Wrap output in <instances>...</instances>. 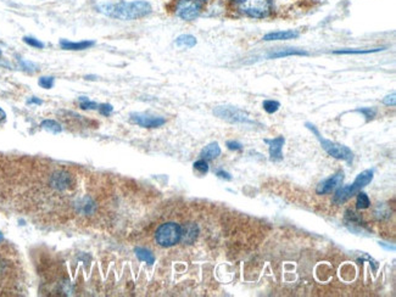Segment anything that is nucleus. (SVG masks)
<instances>
[{
	"mask_svg": "<svg viewBox=\"0 0 396 297\" xmlns=\"http://www.w3.org/2000/svg\"><path fill=\"white\" fill-rule=\"evenodd\" d=\"M3 242V241H2ZM0 242V292L15 295L22 281V266L17 251Z\"/></svg>",
	"mask_w": 396,
	"mask_h": 297,
	"instance_id": "1",
	"label": "nucleus"
},
{
	"mask_svg": "<svg viewBox=\"0 0 396 297\" xmlns=\"http://www.w3.org/2000/svg\"><path fill=\"white\" fill-rule=\"evenodd\" d=\"M100 13L109 17H114L118 20H137L148 16L151 14L152 8L148 2L144 0H136L130 3H117V4H104L99 7Z\"/></svg>",
	"mask_w": 396,
	"mask_h": 297,
	"instance_id": "2",
	"label": "nucleus"
},
{
	"mask_svg": "<svg viewBox=\"0 0 396 297\" xmlns=\"http://www.w3.org/2000/svg\"><path fill=\"white\" fill-rule=\"evenodd\" d=\"M228 4L233 10L251 19H265L273 11V0H228Z\"/></svg>",
	"mask_w": 396,
	"mask_h": 297,
	"instance_id": "3",
	"label": "nucleus"
},
{
	"mask_svg": "<svg viewBox=\"0 0 396 297\" xmlns=\"http://www.w3.org/2000/svg\"><path fill=\"white\" fill-rule=\"evenodd\" d=\"M373 178H374L373 169H366V171L361 172V173L356 177V179L353 180L352 184L339 188V189L335 192L333 202L337 205H341L344 204V202H346L347 200L351 199L353 195H356L358 192H361L365 187H367L368 184L373 180Z\"/></svg>",
	"mask_w": 396,
	"mask_h": 297,
	"instance_id": "4",
	"label": "nucleus"
},
{
	"mask_svg": "<svg viewBox=\"0 0 396 297\" xmlns=\"http://www.w3.org/2000/svg\"><path fill=\"white\" fill-rule=\"evenodd\" d=\"M305 126H306L307 129H310L311 132L316 135L317 140L321 142L323 150H324L329 156L334 157V159L337 160H343V161H345L347 163H352L353 153L351 151V148L345 146V145L338 144V142L323 138L321 133L318 132V129H317L312 123H306Z\"/></svg>",
	"mask_w": 396,
	"mask_h": 297,
	"instance_id": "5",
	"label": "nucleus"
},
{
	"mask_svg": "<svg viewBox=\"0 0 396 297\" xmlns=\"http://www.w3.org/2000/svg\"><path fill=\"white\" fill-rule=\"evenodd\" d=\"M182 226L175 222L161 224L155 233V240L161 247H171L181 242Z\"/></svg>",
	"mask_w": 396,
	"mask_h": 297,
	"instance_id": "6",
	"label": "nucleus"
},
{
	"mask_svg": "<svg viewBox=\"0 0 396 297\" xmlns=\"http://www.w3.org/2000/svg\"><path fill=\"white\" fill-rule=\"evenodd\" d=\"M207 0H177L175 13L179 19L193 21L200 16Z\"/></svg>",
	"mask_w": 396,
	"mask_h": 297,
	"instance_id": "7",
	"label": "nucleus"
},
{
	"mask_svg": "<svg viewBox=\"0 0 396 297\" xmlns=\"http://www.w3.org/2000/svg\"><path fill=\"white\" fill-rule=\"evenodd\" d=\"M213 115L221 120L227 121L229 123H239V124H256V122L250 117L248 112L240 108L234 107V106H218L213 110Z\"/></svg>",
	"mask_w": 396,
	"mask_h": 297,
	"instance_id": "8",
	"label": "nucleus"
},
{
	"mask_svg": "<svg viewBox=\"0 0 396 297\" xmlns=\"http://www.w3.org/2000/svg\"><path fill=\"white\" fill-rule=\"evenodd\" d=\"M130 121L133 123L138 124L139 127H143V128H157V127H161L166 122L162 117L150 116V115L140 114V112H134V114L130 115Z\"/></svg>",
	"mask_w": 396,
	"mask_h": 297,
	"instance_id": "9",
	"label": "nucleus"
},
{
	"mask_svg": "<svg viewBox=\"0 0 396 297\" xmlns=\"http://www.w3.org/2000/svg\"><path fill=\"white\" fill-rule=\"evenodd\" d=\"M343 181H344V172L343 171L337 172V173L332 175V177H329L327 179L321 181V183L317 185L316 193L318 194V195H325V194L332 193L333 190L337 189V188H339Z\"/></svg>",
	"mask_w": 396,
	"mask_h": 297,
	"instance_id": "10",
	"label": "nucleus"
},
{
	"mask_svg": "<svg viewBox=\"0 0 396 297\" xmlns=\"http://www.w3.org/2000/svg\"><path fill=\"white\" fill-rule=\"evenodd\" d=\"M265 142L268 145L270 151V160L272 162H279L283 160V146H284L285 139L283 136H277L273 139H265Z\"/></svg>",
	"mask_w": 396,
	"mask_h": 297,
	"instance_id": "11",
	"label": "nucleus"
},
{
	"mask_svg": "<svg viewBox=\"0 0 396 297\" xmlns=\"http://www.w3.org/2000/svg\"><path fill=\"white\" fill-rule=\"evenodd\" d=\"M199 234V227L195 223H187L182 226V238L183 244H193Z\"/></svg>",
	"mask_w": 396,
	"mask_h": 297,
	"instance_id": "12",
	"label": "nucleus"
},
{
	"mask_svg": "<svg viewBox=\"0 0 396 297\" xmlns=\"http://www.w3.org/2000/svg\"><path fill=\"white\" fill-rule=\"evenodd\" d=\"M298 31H292V29H288V31H277V32H270L266 35H263V41L266 42H272V41H289V39H295L299 37Z\"/></svg>",
	"mask_w": 396,
	"mask_h": 297,
	"instance_id": "13",
	"label": "nucleus"
},
{
	"mask_svg": "<svg viewBox=\"0 0 396 297\" xmlns=\"http://www.w3.org/2000/svg\"><path fill=\"white\" fill-rule=\"evenodd\" d=\"M309 53L303 49H296V48H285V49H279L268 55V59H282V57L288 56H307Z\"/></svg>",
	"mask_w": 396,
	"mask_h": 297,
	"instance_id": "14",
	"label": "nucleus"
},
{
	"mask_svg": "<svg viewBox=\"0 0 396 297\" xmlns=\"http://www.w3.org/2000/svg\"><path fill=\"white\" fill-rule=\"evenodd\" d=\"M94 42L91 41H83V42H69V41H60V47L65 50H84L88 48L93 47Z\"/></svg>",
	"mask_w": 396,
	"mask_h": 297,
	"instance_id": "15",
	"label": "nucleus"
},
{
	"mask_svg": "<svg viewBox=\"0 0 396 297\" xmlns=\"http://www.w3.org/2000/svg\"><path fill=\"white\" fill-rule=\"evenodd\" d=\"M221 155V147H219L218 142H211L207 146H205L201 151L200 156L203 160H215Z\"/></svg>",
	"mask_w": 396,
	"mask_h": 297,
	"instance_id": "16",
	"label": "nucleus"
},
{
	"mask_svg": "<svg viewBox=\"0 0 396 297\" xmlns=\"http://www.w3.org/2000/svg\"><path fill=\"white\" fill-rule=\"evenodd\" d=\"M176 45L179 48H193L196 45V38L191 34H182L176 39Z\"/></svg>",
	"mask_w": 396,
	"mask_h": 297,
	"instance_id": "17",
	"label": "nucleus"
},
{
	"mask_svg": "<svg viewBox=\"0 0 396 297\" xmlns=\"http://www.w3.org/2000/svg\"><path fill=\"white\" fill-rule=\"evenodd\" d=\"M384 48H377V49H343V50H335L333 54L337 55H359V54H372V53H378V51L383 50Z\"/></svg>",
	"mask_w": 396,
	"mask_h": 297,
	"instance_id": "18",
	"label": "nucleus"
},
{
	"mask_svg": "<svg viewBox=\"0 0 396 297\" xmlns=\"http://www.w3.org/2000/svg\"><path fill=\"white\" fill-rule=\"evenodd\" d=\"M134 251H136L137 257H138L140 261L146 262L148 265H150V266L154 265L155 257H154V254L151 253V251L146 250V248H143V247H137Z\"/></svg>",
	"mask_w": 396,
	"mask_h": 297,
	"instance_id": "19",
	"label": "nucleus"
},
{
	"mask_svg": "<svg viewBox=\"0 0 396 297\" xmlns=\"http://www.w3.org/2000/svg\"><path fill=\"white\" fill-rule=\"evenodd\" d=\"M371 206V200L367 196V194H365L364 192H358L357 193V199H356V207L358 210H366Z\"/></svg>",
	"mask_w": 396,
	"mask_h": 297,
	"instance_id": "20",
	"label": "nucleus"
},
{
	"mask_svg": "<svg viewBox=\"0 0 396 297\" xmlns=\"http://www.w3.org/2000/svg\"><path fill=\"white\" fill-rule=\"evenodd\" d=\"M41 126L43 127V128L49 130V132H51V133H60L61 130H62V127H61L59 123L55 122V121H53V120L44 121V122H42Z\"/></svg>",
	"mask_w": 396,
	"mask_h": 297,
	"instance_id": "21",
	"label": "nucleus"
},
{
	"mask_svg": "<svg viewBox=\"0 0 396 297\" xmlns=\"http://www.w3.org/2000/svg\"><path fill=\"white\" fill-rule=\"evenodd\" d=\"M262 106H263V110L266 111L267 114H276V112L279 110L280 104L278 101H276V100H265Z\"/></svg>",
	"mask_w": 396,
	"mask_h": 297,
	"instance_id": "22",
	"label": "nucleus"
},
{
	"mask_svg": "<svg viewBox=\"0 0 396 297\" xmlns=\"http://www.w3.org/2000/svg\"><path fill=\"white\" fill-rule=\"evenodd\" d=\"M356 112H359V114L364 115V116L366 117V120H367V121L373 120V118L376 117V115H377V110H376V108H373V107L357 108V110H356Z\"/></svg>",
	"mask_w": 396,
	"mask_h": 297,
	"instance_id": "23",
	"label": "nucleus"
},
{
	"mask_svg": "<svg viewBox=\"0 0 396 297\" xmlns=\"http://www.w3.org/2000/svg\"><path fill=\"white\" fill-rule=\"evenodd\" d=\"M79 104L83 110H96L99 105L94 101H89L87 98H79Z\"/></svg>",
	"mask_w": 396,
	"mask_h": 297,
	"instance_id": "24",
	"label": "nucleus"
},
{
	"mask_svg": "<svg viewBox=\"0 0 396 297\" xmlns=\"http://www.w3.org/2000/svg\"><path fill=\"white\" fill-rule=\"evenodd\" d=\"M389 213H390V211H389L388 206L384 205V204L378 205L377 208H376V211H374V214H376L378 218L389 217Z\"/></svg>",
	"mask_w": 396,
	"mask_h": 297,
	"instance_id": "25",
	"label": "nucleus"
},
{
	"mask_svg": "<svg viewBox=\"0 0 396 297\" xmlns=\"http://www.w3.org/2000/svg\"><path fill=\"white\" fill-rule=\"evenodd\" d=\"M194 169H196L197 172H200L201 174H206L209 172V165H207L206 160H199L194 163Z\"/></svg>",
	"mask_w": 396,
	"mask_h": 297,
	"instance_id": "26",
	"label": "nucleus"
},
{
	"mask_svg": "<svg viewBox=\"0 0 396 297\" xmlns=\"http://www.w3.org/2000/svg\"><path fill=\"white\" fill-rule=\"evenodd\" d=\"M39 86L42 88H45V89H50L54 86V77H42L39 80Z\"/></svg>",
	"mask_w": 396,
	"mask_h": 297,
	"instance_id": "27",
	"label": "nucleus"
},
{
	"mask_svg": "<svg viewBox=\"0 0 396 297\" xmlns=\"http://www.w3.org/2000/svg\"><path fill=\"white\" fill-rule=\"evenodd\" d=\"M23 42H24V43H27L28 45H30V47L37 48V49H42V48L44 47V44H43L42 42H39L38 39L30 38V37H24Z\"/></svg>",
	"mask_w": 396,
	"mask_h": 297,
	"instance_id": "28",
	"label": "nucleus"
},
{
	"mask_svg": "<svg viewBox=\"0 0 396 297\" xmlns=\"http://www.w3.org/2000/svg\"><path fill=\"white\" fill-rule=\"evenodd\" d=\"M97 110H99L100 114L104 115V116H110V115H111V112L114 111V107H112V106L110 104H102V105H99Z\"/></svg>",
	"mask_w": 396,
	"mask_h": 297,
	"instance_id": "29",
	"label": "nucleus"
},
{
	"mask_svg": "<svg viewBox=\"0 0 396 297\" xmlns=\"http://www.w3.org/2000/svg\"><path fill=\"white\" fill-rule=\"evenodd\" d=\"M227 147L232 151H240V150H243V144L242 142L236 141V140H229V141H227Z\"/></svg>",
	"mask_w": 396,
	"mask_h": 297,
	"instance_id": "30",
	"label": "nucleus"
},
{
	"mask_svg": "<svg viewBox=\"0 0 396 297\" xmlns=\"http://www.w3.org/2000/svg\"><path fill=\"white\" fill-rule=\"evenodd\" d=\"M383 104H384V105H386V106H395V104H396L395 93H392L391 95L385 96V98L383 99Z\"/></svg>",
	"mask_w": 396,
	"mask_h": 297,
	"instance_id": "31",
	"label": "nucleus"
},
{
	"mask_svg": "<svg viewBox=\"0 0 396 297\" xmlns=\"http://www.w3.org/2000/svg\"><path fill=\"white\" fill-rule=\"evenodd\" d=\"M216 175L219 178H222V179L224 180H232V175L228 173V172L223 171V169H219V171L216 172Z\"/></svg>",
	"mask_w": 396,
	"mask_h": 297,
	"instance_id": "32",
	"label": "nucleus"
},
{
	"mask_svg": "<svg viewBox=\"0 0 396 297\" xmlns=\"http://www.w3.org/2000/svg\"><path fill=\"white\" fill-rule=\"evenodd\" d=\"M5 117H6V115H5V112H4V111H3V110H2V108H0V122H3V121H4V120H5Z\"/></svg>",
	"mask_w": 396,
	"mask_h": 297,
	"instance_id": "33",
	"label": "nucleus"
},
{
	"mask_svg": "<svg viewBox=\"0 0 396 297\" xmlns=\"http://www.w3.org/2000/svg\"><path fill=\"white\" fill-rule=\"evenodd\" d=\"M29 104H32V102H33V104H42V101H41V100H38V99H32V100H29Z\"/></svg>",
	"mask_w": 396,
	"mask_h": 297,
	"instance_id": "34",
	"label": "nucleus"
},
{
	"mask_svg": "<svg viewBox=\"0 0 396 297\" xmlns=\"http://www.w3.org/2000/svg\"><path fill=\"white\" fill-rule=\"evenodd\" d=\"M3 240H4V238H3V234H2V233H0V242H2Z\"/></svg>",
	"mask_w": 396,
	"mask_h": 297,
	"instance_id": "35",
	"label": "nucleus"
}]
</instances>
